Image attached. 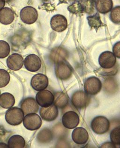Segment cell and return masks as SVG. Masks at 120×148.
Listing matches in <instances>:
<instances>
[{"mask_svg":"<svg viewBox=\"0 0 120 148\" xmlns=\"http://www.w3.org/2000/svg\"><path fill=\"white\" fill-rule=\"evenodd\" d=\"M116 62V57L111 52L108 51L104 52L99 57V64L104 69L112 68L115 65Z\"/></svg>","mask_w":120,"mask_h":148,"instance_id":"10","label":"cell"},{"mask_svg":"<svg viewBox=\"0 0 120 148\" xmlns=\"http://www.w3.org/2000/svg\"><path fill=\"white\" fill-rule=\"evenodd\" d=\"M55 73L56 77L58 79L66 80L71 77L72 74L73 69L65 61L63 62L56 64Z\"/></svg>","mask_w":120,"mask_h":148,"instance_id":"7","label":"cell"},{"mask_svg":"<svg viewBox=\"0 0 120 148\" xmlns=\"http://www.w3.org/2000/svg\"><path fill=\"white\" fill-rule=\"evenodd\" d=\"M0 95H1V91H0Z\"/></svg>","mask_w":120,"mask_h":148,"instance_id":"37","label":"cell"},{"mask_svg":"<svg viewBox=\"0 0 120 148\" xmlns=\"http://www.w3.org/2000/svg\"><path fill=\"white\" fill-rule=\"evenodd\" d=\"M113 3L112 0H97L96 8L99 12L106 14L112 9Z\"/></svg>","mask_w":120,"mask_h":148,"instance_id":"21","label":"cell"},{"mask_svg":"<svg viewBox=\"0 0 120 148\" xmlns=\"http://www.w3.org/2000/svg\"><path fill=\"white\" fill-rule=\"evenodd\" d=\"M69 55V52L66 49L61 47H58L51 50L49 57L52 62L57 64L66 60Z\"/></svg>","mask_w":120,"mask_h":148,"instance_id":"12","label":"cell"},{"mask_svg":"<svg viewBox=\"0 0 120 148\" xmlns=\"http://www.w3.org/2000/svg\"><path fill=\"white\" fill-rule=\"evenodd\" d=\"M15 19V14L10 8H3L0 10V23L3 25H10Z\"/></svg>","mask_w":120,"mask_h":148,"instance_id":"19","label":"cell"},{"mask_svg":"<svg viewBox=\"0 0 120 148\" xmlns=\"http://www.w3.org/2000/svg\"><path fill=\"white\" fill-rule=\"evenodd\" d=\"M79 117L76 112L70 111L64 114L62 118L63 125L68 129H73L78 126L79 123Z\"/></svg>","mask_w":120,"mask_h":148,"instance_id":"9","label":"cell"},{"mask_svg":"<svg viewBox=\"0 0 120 148\" xmlns=\"http://www.w3.org/2000/svg\"><path fill=\"white\" fill-rule=\"evenodd\" d=\"M15 103V99L12 95L9 93H4L0 95V106L4 109L12 107Z\"/></svg>","mask_w":120,"mask_h":148,"instance_id":"22","label":"cell"},{"mask_svg":"<svg viewBox=\"0 0 120 148\" xmlns=\"http://www.w3.org/2000/svg\"><path fill=\"white\" fill-rule=\"evenodd\" d=\"M0 148H9L8 145L3 143H0Z\"/></svg>","mask_w":120,"mask_h":148,"instance_id":"35","label":"cell"},{"mask_svg":"<svg viewBox=\"0 0 120 148\" xmlns=\"http://www.w3.org/2000/svg\"><path fill=\"white\" fill-rule=\"evenodd\" d=\"M72 139L76 144H85L89 139V134L86 129L82 127L75 128L72 133Z\"/></svg>","mask_w":120,"mask_h":148,"instance_id":"18","label":"cell"},{"mask_svg":"<svg viewBox=\"0 0 120 148\" xmlns=\"http://www.w3.org/2000/svg\"><path fill=\"white\" fill-rule=\"evenodd\" d=\"M20 16L25 24L31 25L36 21L38 18V13L36 9L31 6H26L22 9Z\"/></svg>","mask_w":120,"mask_h":148,"instance_id":"6","label":"cell"},{"mask_svg":"<svg viewBox=\"0 0 120 148\" xmlns=\"http://www.w3.org/2000/svg\"><path fill=\"white\" fill-rule=\"evenodd\" d=\"M104 88L106 93L112 94L117 91V84L113 79H108L104 82Z\"/></svg>","mask_w":120,"mask_h":148,"instance_id":"24","label":"cell"},{"mask_svg":"<svg viewBox=\"0 0 120 148\" xmlns=\"http://www.w3.org/2000/svg\"><path fill=\"white\" fill-rule=\"evenodd\" d=\"M6 62L9 69L13 71H18L22 68L24 61L21 55L14 53L8 57Z\"/></svg>","mask_w":120,"mask_h":148,"instance_id":"17","label":"cell"},{"mask_svg":"<svg viewBox=\"0 0 120 148\" xmlns=\"http://www.w3.org/2000/svg\"><path fill=\"white\" fill-rule=\"evenodd\" d=\"M90 101V97L85 92L83 91L75 92L71 97L72 104L77 109L85 108L88 106Z\"/></svg>","mask_w":120,"mask_h":148,"instance_id":"3","label":"cell"},{"mask_svg":"<svg viewBox=\"0 0 120 148\" xmlns=\"http://www.w3.org/2000/svg\"><path fill=\"white\" fill-rule=\"evenodd\" d=\"M54 95L50 91L43 90L40 91L36 95V101L38 104L42 107L51 106L54 103Z\"/></svg>","mask_w":120,"mask_h":148,"instance_id":"8","label":"cell"},{"mask_svg":"<svg viewBox=\"0 0 120 148\" xmlns=\"http://www.w3.org/2000/svg\"><path fill=\"white\" fill-rule=\"evenodd\" d=\"M10 81V75L9 73L5 70L0 69V88L6 87Z\"/></svg>","mask_w":120,"mask_h":148,"instance_id":"26","label":"cell"},{"mask_svg":"<svg viewBox=\"0 0 120 148\" xmlns=\"http://www.w3.org/2000/svg\"><path fill=\"white\" fill-rule=\"evenodd\" d=\"M22 121L24 127L30 131L39 129L42 125L41 118L35 113L26 114Z\"/></svg>","mask_w":120,"mask_h":148,"instance_id":"5","label":"cell"},{"mask_svg":"<svg viewBox=\"0 0 120 148\" xmlns=\"http://www.w3.org/2000/svg\"><path fill=\"white\" fill-rule=\"evenodd\" d=\"M102 83L100 79L96 77H91L85 80L84 89L88 95H95L101 90Z\"/></svg>","mask_w":120,"mask_h":148,"instance_id":"4","label":"cell"},{"mask_svg":"<svg viewBox=\"0 0 120 148\" xmlns=\"http://www.w3.org/2000/svg\"><path fill=\"white\" fill-rule=\"evenodd\" d=\"M10 148H22L25 146L24 138L19 135H14L10 137L7 142Z\"/></svg>","mask_w":120,"mask_h":148,"instance_id":"23","label":"cell"},{"mask_svg":"<svg viewBox=\"0 0 120 148\" xmlns=\"http://www.w3.org/2000/svg\"><path fill=\"white\" fill-rule=\"evenodd\" d=\"M110 19L115 24L120 23V6L112 9L110 13Z\"/></svg>","mask_w":120,"mask_h":148,"instance_id":"30","label":"cell"},{"mask_svg":"<svg viewBox=\"0 0 120 148\" xmlns=\"http://www.w3.org/2000/svg\"><path fill=\"white\" fill-rule=\"evenodd\" d=\"M110 127L108 119L103 116H97L91 122V128L97 134H102L108 132Z\"/></svg>","mask_w":120,"mask_h":148,"instance_id":"2","label":"cell"},{"mask_svg":"<svg viewBox=\"0 0 120 148\" xmlns=\"http://www.w3.org/2000/svg\"><path fill=\"white\" fill-rule=\"evenodd\" d=\"M31 85L36 91H41L46 89L48 85V79L46 75L38 73L31 78Z\"/></svg>","mask_w":120,"mask_h":148,"instance_id":"13","label":"cell"},{"mask_svg":"<svg viewBox=\"0 0 120 148\" xmlns=\"http://www.w3.org/2000/svg\"><path fill=\"white\" fill-rule=\"evenodd\" d=\"M24 65L28 71L36 72L41 68V61L36 55L30 54L25 58Z\"/></svg>","mask_w":120,"mask_h":148,"instance_id":"11","label":"cell"},{"mask_svg":"<svg viewBox=\"0 0 120 148\" xmlns=\"http://www.w3.org/2000/svg\"><path fill=\"white\" fill-rule=\"evenodd\" d=\"M69 97L63 92H58L55 93L54 97V105L57 108L63 109L67 106L69 103Z\"/></svg>","mask_w":120,"mask_h":148,"instance_id":"20","label":"cell"},{"mask_svg":"<svg viewBox=\"0 0 120 148\" xmlns=\"http://www.w3.org/2000/svg\"><path fill=\"white\" fill-rule=\"evenodd\" d=\"M24 112L18 107H11L7 111L5 114V120L9 124L12 125H20L24 119Z\"/></svg>","mask_w":120,"mask_h":148,"instance_id":"1","label":"cell"},{"mask_svg":"<svg viewBox=\"0 0 120 148\" xmlns=\"http://www.w3.org/2000/svg\"><path fill=\"white\" fill-rule=\"evenodd\" d=\"M101 148H115V144L110 143H106L101 146Z\"/></svg>","mask_w":120,"mask_h":148,"instance_id":"33","label":"cell"},{"mask_svg":"<svg viewBox=\"0 0 120 148\" xmlns=\"http://www.w3.org/2000/svg\"><path fill=\"white\" fill-rule=\"evenodd\" d=\"M117 69L114 67L109 69L102 68L100 70L99 73L100 75L104 76H111L115 75L117 72Z\"/></svg>","mask_w":120,"mask_h":148,"instance_id":"31","label":"cell"},{"mask_svg":"<svg viewBox=\"0 0 120 148\" xmlns=\"http://www.w3.org/2000/svg\"><path fill=\"white\" fill-rule=\"evenodd\" d=\"M13 0H5V1H7V2H10V1H12Z\"/></svg>","mask_w":120,"mask_h":148,"instance_id":"36","label":"cell"},{"mask_svg":"<svg viewBox=\"0 0 120 148\" xmlns=\"http://www.w3.org/2000/svg\"><path fill=\"white\" fill-rule=\"evenodd\" d=\"M10 51V46L9 43L4 40H0V58H6Z\"/></svg>","mask_w":120,"mask_h":148,"instance_id":"25","label":"cell"},{"mask_svg":"<svg viewBox=\"0 0 120 148\" xmlns=\"http://www.w3.org/2000/svg\"><path fill=\"white\" fill-rule=\"evenodd\" d=\"M88 23L89 25L91 27H93L95 29L99 28L100 27L103 25V23L101 22L100 19V16L98 14H96L93 16H90L88 18Z\"/></svg>","mask_w":120,"mask_h":148,"instance_id":"28","label":"cell"},{"mask_svg":"<svg viewBox=\"0 0 120 148\" xmlns=\"http://www.w3.org/2000/svg\"><path fill=\"white\" fill-rule=\"evenodd\" d=\"M110 139L115 145H120V126L114 128L110 133Z\"/></svg>","mask_w":120,"mask_h":148,"instance_id":"27","label":"cell"},{"mask_svg":"<svg viewBox=\"0 0 120 148\" xmlns=\"http://www.w3.org/2000/svg\"><path fill=\"white\" fill-rule=\"evenodd\" d=\"M21 109L24 114L37 113L39 109V104L33 97H27L22 100L20 104Z\"/></svg>","mask_w":120,"mask_h":148,"instance_id":"14","label":"cell"},{"mask_svg":"<svg viewBox=\"0 0 120 148\" xmlns=\"http://www.w3.org/2000/svg\"><path fill=\"white\" fill-rule=\"evenodd\" d=\"M50 25L53 30L61 32L66 30L67 27V20L63 16L60 14L55 15L52 18Z\"/></svg>","mask_w":120,"mask_h":148,"instance_id":"15","label":"cell"},{"mask_svg":"<svg viewBox=\"0 0 120 148\" xmlns=\"http://www.w3.org/2000/svg\"><path fill=\"white\" fill-rule=\"evenodd\" d=\"M52 132L49 129H44L39 133V139L41 142L46 143L52 139Z\"/></svg>","mask_w":120,"mask_h":148,"instance_id":"29","label":"cell"},{"mask_svg":"<svg viewBox=\"0 0 120 148\" xmlns=\"http://www.w3.org/2000/svg\"><path fill=\"white\" fill-rule=\"evenodd\" d=\"M112 51L115 57L120 58V42H116L112 48Z\"/></svg>","mask_w":120,"mask_h":148,"instance_id":"32","label":"cell"},{"mask_svg":"<svg viewBox=\"0 0 120 148\" xmlns=\"http://www.w3.org/2000/svg\"><path fill=\"white\" fill-rule=\"evenodd\" d=\"M5 0H0V10L4 8L5 5Z\"/></svg>","mask_w":120,"mask_h":148,"instance_id":"34","label":"cell"},{"mask_svg":"<svg viewBox=\"0 0 120 148\" xmlns=\"http://www.w3.org/2000/svg\"><path fill=\"white\" fill-rule=\"evenodd\" d=\"M41 118L46 121H52L56 119L58 115V110L53 104L46 107H42L40 110Z\"/></svg>","mask_w":120,"mask_h":148,"instance_id":"16","label":"cell"}]
</instances>
